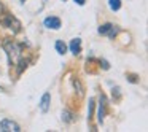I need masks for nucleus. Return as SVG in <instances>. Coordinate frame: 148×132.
<instances>
[{"mask_svg":"<svg viewBox=\"0 0 148 132\" xmlns=\"http://www.w3.org/2000/svg\"><path fill=\"white\" fill-rule=\"evenodd\" d=\"M2 48H3V51L7 53L10 65H18L21 61H23V56H24L23 45H21V43H18L16 40L5 38L3 42H2Z\"/></svg>","mask_w":148,"mask_h":132,"instance_id":"1","label":"nucleus"},{"mask_svg":"<svg viewBox=\"0 0 148 132\" xmlns=\"http://www.w3.org/2000/svg\"><path fill=\"white\" fill-rule=\"evenodd\" d=\"M0 26L5 27V29H8V30H11L13 34H19L21 30H23V26H21L19 19L14 18L13 14H11L10 11H7V10H5V13H0Z\"/></svg>","mask_w":148,"mask_h":132,"instance_id":"2","label":"nucleus"},{"mask_svg":"<svg viewBox=\"0 0 148 132\" xmlns=\"http://www.w3.org/2000/svg\"><path fill=\"white\" fill-rule=\"evenodd\" d=\"M0 131L2 132H19L21 127L13 119H2L0 121Z\"/></svg>","mask_w":148,"mask_h":132,"instance_id":"3","label":"nucleus"},{"mask_svg":"<svg viewBox=\"0 0 148 132\" xmlns=\"http://www.w3.org/2000/svg\"><path fill=\"white\" fill-rule=\"evenodd\" d=\"M118 32H119L118 27L113 26V24H110V23H107V24H103V26L99 27V34H100V35H107L108 38H115Z\"/></svg>","mask_w":148,"mask_h":132,"instance_id":"4","label":"nucleus"},{"mask_svg":"<svg viewBox=\"0 0 148 132\" xmlns=\"http://www.w3.org/2000/svg\"><path fill=\"white\" fill-rule=\"evenodd\" d=\"M43 24H45L46 29H53V30H59L61 29V19H59L58 16H48L45 18V21H43Z\"/></svg>","mask_w":148,"mask_h":132,"instance_id":"5","label":"nucleus"},{"mask_svg":"<svg viewBox=\"0 0 148 132\" xmlns=\"http://www.w3.org/2000/svg\"><path fill=\"white\" fill-rule=\"evenodd\" d=\"M105 107H107V99H105V96H100V99H99V111H97V121L102 124L103 122V116H105Z\"/></svg>","mask_w":148,"mask_h":132,"instance_id":"6","label":"nucleus"},{"mask_svg":"<svg viewBox=\"0 0 148 132\" xmlns=\"http://www.w3.org/2000/svg\"><path fill=\"white\" fill-rule=\"evenodd\" d=\"M49 103H51V94L45 92L42 96V100H40V110H42L43 113H46L49 110Z\"/></svg>","mask_w":148,"mask_h":132,"instance_id":"7","label":"nucleus"},{"mask_svg":"<svg viewBox=\"0 0 148 132\" xmlns=\"http://www.w3.org/2000/svg\"><path fill=\"white\" fill-rule=\"evenodd\" d=\"M70 51L73 53L75 56L81 53V40H80V38H73V40L70 42Z\"/></svg>","mask_w":148,"mask_h":132,"instance_id":"8","label":"nucleus"},{"mask_svg":"<svg viewBox=\"0 0 148 132\" xmlns=\"http://www.w3.org/2000/svg\"><path fill=\"white\" fill-rule=\"evenodd\" d=\"M75 119H77V116H75L72 111H69V110H64V111H62V121H65V122H73Z\"/></svg>","mask_w":148,"mask_h":132,"instance_id":"9","label":"nucleus"},{"mask_svg":"<svg viewBox=\"0 0 148 132\" xmlns=\"http://www.w3.org/2000/svg\"><path fill=\"white\" fill-rule=\"evenodd\" d=\"M56 51H58L59 54L64 56L65 53H67V45H65L62 40H58V42H56Z\"/></svg>","mask_w":148,"mask_h":132,"instance_id":"10","label":"nucleus"},{"mask_svg":"<svg viewBox=\"0 0 148 132\" xmlns=\"http://www.w3.org/2000/svg\"><path fill=\"white\" fill-rule=\"evenodd\" d=\"M108 7L112 11H118L121 8V0H108Z\"/></svg>","mask_w":148,"mask_h":132,"instance_id":"11","label":"nucleus"},{"mask_svg":"<svg viewBox=\"0 0 148 132\" xmlns=\"http://www.w3.org/2000/svg\"><path fill=\"white\" fill-rule=\"evenodd\" d=\"M72 83H73L75 89L78 91V94H80V96H83V86H81L80 80H78V78H73V80H72Z\"/></svg>","mask_w":148,"mask_h":132,"instance_id":"12","label":"nucleus"},{"mask_svg":"<svg viewBox=\"0 0 148 132\" xmlns=\"http://www.w3.org/2000/svg\"><path fill=\"white\" fill-rule=\"evenodd\" d=\"M92 111H94V99H89V107H88V119L92 118Z\"/></svg>","mask_w":148,"mask_h":132,"instance_id":"13","label":"nucleus"},{"mask_svg":"<svg viewBox=\"0 0 148 132\" xmlns=\"http://www.w3.org/2000/svg\"><path fill=\"white\" fill-rule=\"evenodd\" d=\"M84 2L86 0H75V3H78V5H84Z\"/></svg>","mask_w":148,"mask_h":132,"instance_id":"14","label":"nucleus"},{"mask_svg":"<svg viewBox=\"0 0 148 132\" xmlns=\"http://www.w3.org/2000/svg\"><path fill=\"white\" fill-rule=\"evenodd\" d=\"M21 2H26V0H21Z\"/></svg>","mask_w":148,"mask_h":132,"instance_id":"15","label":"nucleus"},{"mask_svg":"<svg viewBox=\"0 0 148 132\" xmlns=\"http://www.w3.org/2000/svg\"><path fill=\"white\" fill-rule=\"evenodd\" d=\"M64 2H65V0H64Z\"/></svg>","mask_w":148,"mask_h":132,"instance_id":"16","label":"nucleus"}]
</instances>
